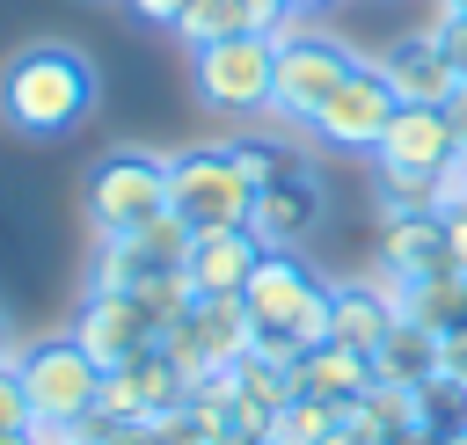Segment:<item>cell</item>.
<instances>
[{
    "label": "cell",
    "mask_w": 467,
    "mask_h": 445,
    "mask_svg": "<svg viewBox=\"0 0 467 445\" xmlns=\"http://www.w3.org/2000/svg\"><path fill=\"white\" fill-rule=\"evenodd\" d=\"M452 153H460V146H452V124H445V109H431V102H401V109L387 117L379 146H372L379 182H438V168H445Z\"/></svg>",
    "instance_id": "ba28073f"
},
{
    "label": "cell",
    "mask_w": 467,
    "mask_h": 445,
    "mask_svg": "<svg viewBox=\"0 0 467 445\" xmlns=\"http://www.w3.org/2000/svg\"><path fill=\"white\" fill-rule=\"evenodd\" d=\"M15 350H22V343H15V328L0 321V365H15Z\"/></svg>",
    "instance_id": "1f68e13d"
},
{
    "label": "cell",
    "mask_w": 467,
    "mask_h": 445,
    "mask_svg": "<svg viewBox=\"0 0 467 445\" xmlns=\"http://www.w3.org/2000/svg\"><path fill=\"white\" fill-rule=\"evenodd\" d=\"M241 7H248L255 29H285V22H292V0H241Z\"/></svg>",
    "instance_id": "83f0119b"
},
{
    "label": "cell",
    "mask_w": 467,
    "mask_h": 445,
    "mask_svg": "<svg viewBox=\"0 0 467 445\" xmlns=\"http://www.w3.org/2000/svg\"><path fill=\"white\" fill-rule=\"evenodd\" d=\"M226 153H234V168L248 175V190H263V182H277V175L292 168V153H285V146H263V139H234Z\"/></svg>",
    "instance_id": "603a6c76"
},
{
    "label": "cell",
    "mask_w": 467,
    "mask_h": 445,
    "mask_svg": "<svg viewBox=\"0 0 467 445\" xmlns=\"http://www.w3.org/2000/svg\"><path fill=\"white\" fill-rule=\"evenodd\" d=\"M15 379H22V401H29V423H88L102 409V379L109 365L80 343V336H44V343H22L15 350Z\"/></svg>",
    "instance_id": "7a4b0ae2"
},
{
    "label": "cell",
    "mask_w": 467,
    "mask_h": 445,
    "mask_svg": "<svg viewBox=\"0 0 467 445\" xmlns=\"http://www.w3.org/2000/svg\"><path fill=\"white\" fill-rule=\"evenodd\" d=\"M292 379H299V394H314V401H358V394L372 387V357L350 350V343H314V350H299Z\"/></svg>",
    "instance_id": "ac0fdd59"
},
{
    "label": "cell",
    "mask_w": 467,
    "mask_h": 445,
    "mask_svg": "<svg viewBox=\"0 0 467 445\" xmlns=\"http://www.w3.org/2000/svg\"><path fill=\"white\" fill-rule=\"evenodd\" d=\"M445 124H452V146L467 153V80L452 88V102H445Z\"/></svg>",
    "instance_id": "f546056e"
},
{
    "label": "cell",
    "mask_w": 467,
    "mask_h": 445,
    "mask_svg": "<svg viewBox=\"0 0 467 445\" xmlns=\"http://www.w3.org/2000/svg\"><path fill=\"white\" fill-rule=\"evenodd\" d=\"M438 372V328H423V321H394L387 328V343L372 350V379H394V387H423Z\"/></svg>",
    "instance_id": "ffe728a7"
},
{
    "label": "cell",
    "mask_w": 467,
    "mask_h": 445,
    "mask_svg": "<svg viewBox=\"0 0 467 445\" xmlns=\"http://www.w3.org/2000/svg\"><path fill=\"white\" fill-rule=\"evenodd\" d=\"M438 372H452V379H467V321L438 336Z\"/></svg>",
    "instance_id": "4316f807"
},
{
    "label": "cell",
    "mask_w": 467,
    "mask_h": 445,
    "mask_svg": "<svg viewBox=\"0 0 467 445\" xmlns=\"http://www.w3.org/2000/svg\"><path fill=\"white\" fill-rule=\"evenodd\" d=\"M190 241H197V233H190V219H182V212H161V219H146L139 233L102 241L95 292H139V285H153V277H182Z\"/></svg>",
    "instance_id": "52a82bcc"
},
{
    "label": "cell",
    "mask_w": 467,
    "mask_h": 445,
    "mask_svg": "<svg viewBox=\"0 0 467 445\" xmlns=\"http://www.w3.org/2000/svg\"><path fill=\"white\" fill-rule=\"evenodd\" d=\"M314 292H321V277H314L299 255L263 248V263H255L248 285H241V306H248V321H255V343H263V336H285V343H292V328H299V314L314 306Z\"/></svg>",
    "instance_id": "30bf717a"
},
{
    "label": "cell",
    "mask_w": 467,
    "mask_h": 445,
    "mask_svg": "<svg viewBox=\"0 0 467 445\" xmlns=\"http://www.w3.org/2000/svg\"><path fill=\"white\" fill-rule=\"evenodd\" d=\"M328 299H336V328H328V343H350V350H379L387 343V328L401 321V306H394V292L379 285V277H358V285H328Z\"/></svg>",
    "instance_id": "e0dca14e"
},
{
    "label": "cell",
    "mask_w": 467,
    "mask_h": 445,
    "mask_svg": "<svg viewBox=\"0 0 467 445\" xmlns=\"http://www.w3.org/2000/svg\"><path fill=\"white\" fill-rule=\"evenodd\" d=\"M438 29V44H445V58H452V73L467 80V15H445V22H431Z\"/></svg>",
    "instance_id": "484cf974"
},
{
    "label": "cell",
    "mask_w": 467,
    "mask_h": 445,
    "mask_svg": "<svg viewBox=\"0 0 467 445\" xmlns=\"http://www.w3.org/2000/svg\"><path fill=\"white\" fill-rule=\"evenodd\" d=\"M7 430H29V401H22L15 365H0V438H7Z\"/></svg>",
    "instance_id": "cb8c5ba5"
},
{
    "label": "cell",
    "mask_w": 467,
    "mask_h": 445,
    "mask_svg": "<svg viewBox=\"0 0 467 445\" xmlns=\"http://www.w3.org/2000/svg\"><path fill=\"white\" fill-rule=\"evenodd\" d=\"M438 219H445V270L467 277V204L460 212H438Z\"/></svg>",
    "instance_id": "d4e9b609"
},
{
    "label": "cell",
    "mask_w": 467,
    "mask_h": 445,
    "mask_svg": "<svg viewBox=\"0 0 467 445\" xmlns=\"http://www.w3.org/2000/svg\"><path fill=\"white\" fill-rule=\"evenodd\" d=\"M182 7H190V0H131V15H139V22H161V29H175Z\"/></svg>",
    "instance_id": "f1b7e54d"
},
{
    "label": "cell",
    "mask_w": 467,
    "mask_h": 445,
    "mask_svg": "<svg viewBox=\"0 0 467 445\" xmlns=\"http://www.w3.org/2000/svg\"><path fill=\"white\" fill-rule=\"evenodd\" d=\"M190 80H197V102L204 109H226V117H255L270 109V80H277V29H241V36H219L204 51H190Z\"/></svg>",
    "instance_id": "3957f363"
},
{
    "label": "cell",
    "mask_w": 467,
    "mask_h": 445,
    "mask_svg": "<svg viewBox=\"0 0 467 445\" xmlns=\"http://www.w3.org/2000/svg\"><path fill=\"white\" fill-rule=\"evenodd\" d=\"M241 29H255L241 0H190V7L175 15V36H182L190 51H204V44H219V36H241Z\"/></svg>",
    "instance_id": "7402d4cb"
},
{
    "label": "cell",
    "mask_w": 467,
    "mask_h": 445,
    "mask_svg": "<svg viewBox=\"0 0 467 445\" xmlns=\"http://www.w3.org/2000/svg\"><path fill=\"white\" fill-rule=\"evenodd\" d=\"M394 109H401V95H394V88H387V73L365 58V66H358V73H350V80H343L328 102H321V117H314L306 131H314L321 146H350V153H372Z\"/></svg>",
    "instance_id": "9c48e42d"
},
{
    "label": "cell",
    "mask_w": 467,
    "mask_h": 445,
    "mask_svg": "<svg viewBox=\"0 0 467 445\" xmlns=\"http://www.w3.org/2000/svg\"><path fill=\"white\" fill-rule=\"evenodd\" d=\"M102 365H124V357H139V350H153L168 328H161V314L146 306V292H95L88 306H80V328H73Z\"/></svg>",
    "instance_id": "4fadbf2b"
},
{
    "label": "cell",
    "mask_w": 467,
    "mask_h": 445,
    "mask_svg": "<svg viewBox=\"0 0 467 445\" xmlns=\"http://www.w3.org/2000/svg\"><path fill=\"white\" fill-rule=\"evenodd\" d=\"M365 58L358 51H343L336 36H321V29H277V80H270V109L277 117H292V124H314L321 117V102L358 73Z\"/></svg>",
    "instance_id": "5b68a950"
},
{
    "label": "cell",
    "mask_w": 467,
    "mask_h": 445,
    "mask_svg": "<svg viewBox=\"0 0 467 445\" xmlns=\"http://www.w3.org/2000/svg\"><path fill=\"white\" fill-rule=\"evenodd\" d=\"M226 445H285V438H277V430H234Z\"/></svg>",
    "instance_id": "4dcf8cb0"
},
{
    "label": "cell",
    "mask_w": 467,
    "mask_h": 445,
    "mask_svg": "<svg viewBox=\"0 0 467 445\" xmlns=\"http://www.w3.org/2000/svg\"><path fill=\"white\" fill-rule=\"evenodd\" d=\"M379 285L394 292V306H401L409 321H423V328H438V336L467 321V277H460V270H431V277H401V285L379 277Z\"/></svg>",
    "instance_id": "d6986e66"
},
{
    "label": "cell",
    "mask_w": 467,
    "mask_h": 445,
    "mask_svg": "<svg viewBox=\"0 0 467 445\" xmlns=\"http://www.w3.org/2000/svg\"><path fill=\"white\" fill-rule=\"evenodd\" d=\"M314 226H321V182L292 160L277 182H263V190H255V204H248V233H255L263 248L299 255V248L314 241Z\"/></svg>",
    "instance_id": "7c38bea8"
},
{
    "label": "cell",
    "mask_w": 467,
    "mask_h": 445,
    "mask_svg": "<svg viewBox=\"0 0 467 445\" xmlns=\"http://www.w3.org/2000/svg\"><path fill=\"white\" fill-rule=\"evenodd\" d=\"M394 445H445V438H431V430H401Z\"/></svg>",
    "instance_id": "d6a6232c"
},
{
    "label": "cell",
    "mask_w": 467,
    "mask_h": 445,
    "mask_svg": "<svg viewBox=\"0 0 467 445\" xmlns=\"http://www.w3.org/2000/svg\"><path fill=\"white\" fill-rule=\"evenodd\" d=\"M161 212H168V160H161V153L117 146V153L95 160V175H88V226H95L102 241L139 233V226L161 219Z\"/></svg>",
    "instance_id": "277c9868"
},
{
    "label": "cell",
    "mask_w": 467,
    "mask_h": 445,
    "mask_svg": "<svg viewBox=\"0 0 467 445\" xmlns=\"http://www.w3.org/2000/svg\"><path fill=\"white\" fill-rule=\"evenodd\" d=\"M372 66L387 73V88H394L401 102H431V109H445V102H452V88H460V73H452V58H445L438 29H409V36H394Z\"/></svg>",
    "instance_id": "5bb4252c"
},
{
    "label": "cell",
    "mask_w": 467,
    "mask_h": 445,
    "mask_svg": "<svg viewBox=\"0 0 467 445\" xmlns=\"http://www.w3.org/2000/svg\"><path fill=\"white\" fill-rule=\"evenodd\" d=\"M255 263H263V241L248 226H219V233H197L190 241L182 277H190V292H241Z\"/></svg>",
    "instance_id": "2e32d148"
},
{
    "label": "cell",
    "mask_w": 467,
    "mask_h": 445,
    "mask_svg": "<svg viewBox=\"0 0 467 445\" xmlns=\"http://www.w3.org/2000/svg\"><path fill=\"white\" fill-rule=\"evenodd\" d=\"M88 109H95V58L73 51V44L44 36V44H22L0 66V124L22 131V139H58Z\"/></svg>",
    "instance_id": "6da1fadb"
},
{
    "label": "cell",
    "mask_w": 467,
    "mask_h": 445,
    "mask_svg": "<svg viewBox=\"0 0 467 445\" xmlns=\"http://www.w3.org/2000/svg\"><path fill=\"white\" fill-rule=\"evenodd\" d=\"M182 401H190V379L161 343L124 357V365H109V379H102V416H117V423H153V416H168Z\"/></svg>",
    "instance_id": "8fae6325"
},
{
    "label": "cell",
    "mask_w": 467,
    "mask_h": 445,
    "mask_svg": "<svg viewBox=\"0 0 467 445\" xmlns=\"http://www.w3.org/2000/svg\"><path fill=\"white\" fill-rule=\"evenodd\" d=\"M321 7H328V0H292V15H321Z\"/></svg>",
    "instance_id": "836d02e7"
},
{
    "label": "cell",
    "mask_w": 467,
    "mask_h": 445,
    "mask_svg": "<svg viewBox=\"0 0 467 445\" xmlns=\"http://www.w3.org/2000/svg\"><path fill=\"white\" fill-rule=\"evenodd\" d=\"M452 15H467V0H452Z\"/></svg>",
    "instance_id": "e575fe53"
},
{
    "label": "cell",
    "mask_w": 467,
    "mask_h": 445,
    "mask_svg": "<svg viewBox=\"0 0 467 445\" xmlns=\"http://www.w3.org/2000/svg\"><path fill=\"white\" fill-rule=\"evenodd\" d=\"M416 430H431V438H445V445H467V379L431 372V379L416 387Z\"/></svg>",
    "instance_id": "44dd1931"
},
{
    "label": "cell",
    "mask_w": 467,
    "mask_h": 445,
    "mask_svg": "<svg viewBox=\"0 0 467 445\" xmlns=\"http://www.w3.org/2000/svg\"><path fill=\"white\" fill-rule=\"evenodd\" d=\"M248 175L234 168L226 146H190V153H168V212L190 219V233H219V226H248Z\"/></svg>",
    "instance_id": "8992f818"
},
{
    "label": "cell",
    "mask_w": 467,
    "mask_h": 445,
    "mask_svg": "<svg viewBox=\"0 0 467 445\" xmlns=\"http://www.w3.org/2000/svg\"><path fill=\"white\" fill-rule=\"evenodd\" d=\"M445 270V219L438 212H387L379 219V277H431Z\"/></svg>",
    "instance_id": "9a60e30c"
}]
</instances>
